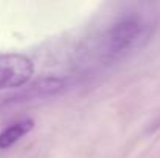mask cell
I'll list each match as a JSON object with an SVG mask.
<instances>
[{"label":"cell","instance_id":"cell-3","mask_svg":"<svg viewBox=\"0 0 160 158\" xmlns=\"http://www.w3.org/2000/svg\"><path fill=\"white\" fill-rule=\"evenodd\" d=\"M65 87L64 79H58V78H47V79H41L36 84L27 87L22 90V93L12 96V101H31V99H39V98H45V96H53L56 93H59L62 89Z\"/></svg>","mask_w":160,"mask_h":158},{"label":"cell","instance_id":"cell-4","mask_svg":"<svg viewBox=\"0 0 160 158\" xmlns=\"http://www.w3.org/2000/svg\"><path fill=\"white\" fill-rule=\"evenodd\" d=\"M34 127L33 119H20L0 132V149H8L14 146L20 138H23Z\"/></svg>","mask_w":160,"mask_h":158},{"label":"cell","instance_id":"cell-2","mask_svg":"<svg viewBox=\"0 0 160 158\" xmlns=\"http://www.w3.org/2000/svg\"><path fill=\"white\" fill-rule=\"evenodd\" d=\"M34 65L23 54H0V90L25 85L33 76Z\"/></svg>","mask_w":160,"mask_h":158},{"label":"cell","instance_id":"cell-1","mask_svg":"<svg viewBox=\"0 0 160 158\" xmlns=\"http://www.w3.org/2000/svg\"><path fill=\"white\" fill-rule=\"evenodd\" d=\"M151 20L137 11L115 19L100 39V54L106 60H117L140 48L151 34Z\"/></svg>","mask_w":160,"mask_h":158}]
</instances>
